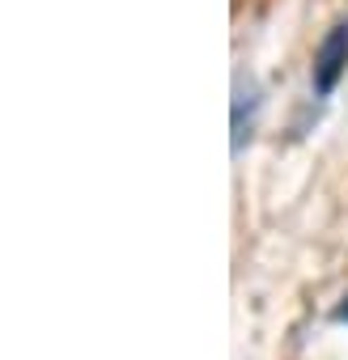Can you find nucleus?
<instances>
[{
    "mask_svg": "<svg viewBox=\"0 0 348 360\" xmlns=\"http://www.w3.org/2000/svg\"><path fill=\"white\" fill-rule=\"evenodd\" d=\"M344 72H348V18L335 22L327 30V39L318 43V56H314V94H331Z\"/></svg>",
    "mask_w": 348,
    "mask_h": 360,
    "instance_id": "1",
    "label": "nucleus"
},
{
    "mask_svg": "<svg viewBox=\"0 0 348 360\" xmlns=\"http://www.w3.org/2000/svg\"><path fill=\"white\" fill-rule=\"evenodd\" d=\"M259 106H263V94H259L255 77L238 72V77H234V115H230V127H234L230 144H234V153H242V148L251 144L255 123H259Z\"/></svg>",
    "mask_w": 348,
    "mask_h": 360,
    "instance_id": "2",
    "label": "nucleus"
},
{
    "mask_svg": "<svg viewBox=\"0 0 348 360\" xmlns=\"http://www.w3.org/2000/svg\"><path fill=\"white\" fill-rule=\"evenodd\" d=\"M344 301H348V297H344ZM335 318H348V309H340V314H335Z\"/></svg>",
    "mask_w": 348,
    "mask_h": 360,
    "instance_id": "3",
    "label": "nucleus"
}]
</instances>
